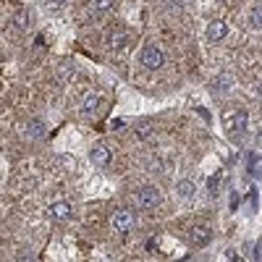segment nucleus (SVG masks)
<instances>
[{"label": "nucleus", "instance_id": "1", "mask_svg": "<svg viewBox=\"0 0 262 262\" xmlns=\"http://www.w3.org/2000/svg\"><path fill=\"white\" fill-rule=\"evenodd\" d=\"M223 126H226V131L231 134V139H238L247 131V126H249V113L247 111H228L226 116H223Z\"/></svg>", "mask_w": 262, "mask_h": 262}, {"label": "nucleus", "instance_id": "2", "mask_svg": "<svg viewBox=\"0 0 262 262\" xmlns=\"http://www.w3.org/2000/svg\"><path fill=\"white\" fill-rule=\"evenodd\" d=\"M139 63L144 66V69H149V71H158V69H163L165 55H163V50H160L158 45L147 42V45L142 48V53H139Z\"/></svg>", "mask_w": 262, "mask_h": 262}, {"label": "nucleus", "instance_id": "3", "mask_svg": "<svg viewBox=\"0 0 262 262\" xmlns=\"http://www.w3.org/2000/svg\"><path fill=\"white\" fill-rule=\"evenodd\" d=\"M137 205H139L142 210H155V207L160 205V191H158L155 186H142V189L137 191Z\"/></svg>", "mask_w": 262, "mask_h": 262}, {"label": "nucleus", "instance_id": "4", "mask_svg": "<svg viewBox=\"0 0 262 262\" xmlns=\"http://www.w3.org/2000/svg\"><path fill=\"white\" fill-rule=\"evenodd\" d=\"M113 231H118L121 236L123 233H128L131 228H134V212H131V210H126V207H121V210H116L113 212Z\"/></svg>", "mask_w": 262, "mask_h": 262}, {"label": "nucleus", "instance_id": "5", "mask_svg": "<svg viewBox=\"0 0 262 262\" xmlns=\"http://www.w3.org/2000/svg\"><path fill=\"white\" fill-rule=\"evenodd\" d=\"M189 242L194 244V247H207L210 242H212V228L210 226H205V223H200V226H191L189 228Z\"/></svg>", "mask_w": 262, "mask_h": 262}, {"label": "nucleus", "instance_id": "6", "mask_svg": "<svg viewBox=\"0 0 262 262\" xmlns=\"http://www.w3.org/2000/svg\"><path fill=\"white\" fill-rule=\"evenodd\" d=\"M34 18H37V13H34V8H29V6H24V8H18L13 16H11V21H13V27L16 29H21V32H27V29H32V24H34Z\"/></svg>", "mask_w": 262, "mask_h": 262}, {"label": "nucleus", "instance_id": "7", "mask_svg": "<svg viewBox=\"0 0 262 262\" xmlns=\"http://www.w3.org/2000/svg\"><path fill=\"white\" fill-rule=\"evenodd\" d=\"M226 34H228V24L223 18H212L207 24V29H205V37L210 42H221V39H226Z\"/></svg>", "mask_w": 262, "mask_h": 262}, {"label": "nucleus", "instance_id": "8", "mask_svg": "<svg viewBox=\"0 0 262 262\" xmlns=\"http://www.w3.org/2000/svg\"><path fill=\"white\" fill-rule=\"evenodd\" d=\"M71 215H74V207H71V202H66V200L53 202L48 207V217H50V221H69Z\"/></svg>", "mask_w": 262, "mask_h": 262}, {"label": "nucleus", "instance_id": "9", "mask_svg": "<svg viewBox=\"0 0 262 262\" xmlns=\"http://www.w3.org/2000/svg\"><path fill=\"white\" fill-rule=\"evenodd\" d=\"M111 149H107L105 144H95L92 149H90V163L95 165V168H105V165H111Z\"/></svg>", "mask_w": 262, "mask_h": 262}, {"label": "nucleus", "instance_id": "10", "mask_svg": "<svg viewBox=\"0 0 262 262\" xmlns=\"http://www.w3.org/2000/svg\"><path fill=\"white\" fill-rule=\"evenodd\" d=\"M100 111H102V97H100L97 92H90V95L84 97V102H81V113H84L86 118H95Z\"/></svg>", "mask_w": 262, "mask_h": 262}, {"label": "nucleus", "instance_id": "11", "mask_svg": "<svg viewBox=\"0 0 262 262\" xmlns=\"http://www.w3.org/2000/svg\"><path fill=\"white\" fill-rule=\"evenodd\" d=\"M126 39H128V34H126L123 27L111 29V32H107V37H105V42H107V48H111V50H121L126 45Z\"/></svg>", "mask_w": 262, "mask_h": 262}, {"label": "nucleus", "instance_id": "12", "mask_svg": "<svg viewBox=\"0 0 262 262\" xmlns=\"http://www.w3.org/2000/svg\"><path fill=\"white\" fill-rule=\"evenodd\" d=\"M45 134H48V126H45V121L32 118V121L27 123V137H29V139H42Z\"/></svg>", "mask_w": 262, "mask_h": 262}, {"label": "nucleus", "instance_id": "13", "mask_svg": "<svg viewBox=\"0 0 262 262\" xmlns=\"http://www.w3.org/2000/svg\"><path fill=\"white\" fill-rule=\"evenodd\" d=\"M194 191H196V184L189 181V179H181V181L176 184V196H179V200H191Z\"/></svg>", "mask_w": 262, "mask_h": 262}, {"label": "nucleus", "instance_id": "14", "mask_svg": "<svg viewBox=\"0 0 262 262\" xmlns=\"http://www.w3.org/2000/svg\"><path fill=\"white\" fill-rule=\"evenodd\" d=\"M74 71H76V66H74L71 60H63L60 69H58V81H69V79L74 76Z\"/></svg>", "mask_w": 262, "mask_h": 262}, {"label": "nucleus", "instance_id": "15", "mask_svg": "<svg viewBox=\"0 0 262 262\" xmlns=\"http://www.w3.org/2000/svg\"><path fill=\"white\" fill-rule=\"evenodd\" d=\"M249 27H252V29H262V3H257V6L249 11Z\"/></svg>", "mask_w": 262, "mask_h": 262}, {"label": "nucleus", "instance_id": "16", "mask_svg": "<svg viewBox=\"0 0 262 262\" xmlns=\"http://www.w3.org/2000/svg\"><path fill=\"white\" fill-rule=\"evenodd\" d=\"M116 6V0H92V11L95 13H105Z\"/></svg>", "mask_w": 262, "mask_h": 262}, {"label": "nucleus", "instance_id": "17", "mask_svg": "<svg viewBox=\"0 0 262 262\" xmlns=\"http://www.w3.org/2000/svg\"><path fill=\"white\" fill-rule=\"evenodd\" d=\"M42 6H45L48 11H60L69 6V0H42Z\"/></svg>", "mask_w": 262, "mask_h": 262}, {"label": "nucleus", "instance_id": "18", "mask_svg": "<svg viewBox=\"0 0 262 262\" xmlns=\"http://www.w3.org/2000/svg\"><path fill=\"white\" fill-rule=\"evenodd\" d=\"M212 92H228V79H226V76L215 79V81H212Z\"/></svg>", "mask_w": 262, "mask_h": 262}, {"label": "nucleus", "instance_id": "19", "mask_svg": "<svg viewBox=\"0 0 262 262\" xmlns=\"http://www.w3.org/2000/svg\"><path fill=\"white\" fill-rule=\"evenodd\" d=\"M149 134H152V123H149V121H142V123L137 126V137L144 139V137H149Z\"/></svg>", "mask_w": 262, "mask_h": 262}, {"label": "nucleus", "instance_id": "20", "mask_svg": "<svg viewBox=\"0 0 262 262\" xmlns=\"http://www.w3.org/2000/svg\"><path fill=\"white\" fill-rule=\"evenodd\" d=\"M123 126H126V123H123L121 118H116V121L111 123V131H123Z\"/></svg>", "mask_w": 262, "mask_h": 262}, {"label": "nucleus", "instance_id": "21", "mask_svg": "<svg viewBox=\"0 0 262 262\" xmlns=\"http://www.w3.org/2000/svg\"><path fill=\"white\" fill-rule=\"evenodd\" d=\"M184 3V0H173V6H181Z\"/></svg>", "mask_w": 262, "mask_h": 262}]
</instances>
